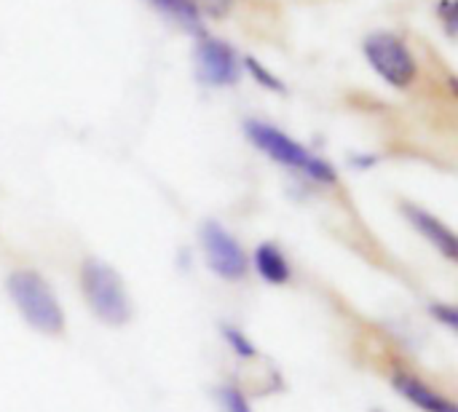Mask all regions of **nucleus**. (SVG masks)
<instances>
[{"instance_id": "obj_15", "label": "nucleus", "mask_w": 458, "mask_h": 412, "mask_svg": "<svg viewBox=\"0 0 458 412\" xmlns=\"http://www.w3.org/2000/svg\"><path fill=\"white\" fill-rule=\"evenodd\" d=\"M231 3H233V0H196V8H199V11L207 8L212 16H220V13H225V11L231 8Z\"/></svg>"}, {"instance_id": "obj_4", "label": "nucleus", "mask_w": 458, "mask_h": 412, "mask_svg": "<svg viewBox=\"0 0 458 412\" xmlns=\"http://www.w3.org/2000/svg\"><path fill=\"white\" fill-rule=\"evenodd\" d=\"M362 51L370 62V67L397 88H405L416 78V59L408 48V43L394 32H373L365 38Z\"/></svg>"}, {"instance_id": "obj_3", "label": "nucleus", "mask_w": 458, "mask_h": 412, "mask_svg": "<svg viewBox=\"0 0 458 412\" xmlns=\"http://www.w3.org/2000/svg\"><path fill=\"white\" fill-rule=\"evenodd\" d=\"M244 131H247L250 142L258 150H263L268 158H274L276 164L298 169V172H303L306 177H311L317 182H335V169L330 164H325L322 158L311 156L303 145H298L293 137H287L276 126L263 123V121H247Z\"/></svg>"}, {"instance_id": "obj_7", "label": "nucleus", "mask_w": 458, "mask_h": 412, "mask_svg": "<svg viewBox=\"0 0 458 412\" xmlns=\"http://www.w3.org/2000/svg\"><path fill=\"white\" fill-rule=\"evenodd\" d=\"M403 212H405V217L411 220V225L421 233V236H427L429 239V244L432 247H437L445 257H456L458 255V244H456V236L451 233V228H445L437 217H432L429 212H424V209H419V206H413V204H403Z\"/></svg>"}, {"instance_id": "obj_2", "label": "nucleus", "mask_w": 458, "mask_h": 412, "mask_svg": "<svg viewBox=\"0 0 458 412\" xmlns=\"http://www.w3.org/2000/svg\"><path fill=\"white\" fill-rule=\"evenodd\" d=\"M81 290H83L89 308L94 311L99 322L113 324V327H121L129 322L131 303H129L121 276L110 265L89 257L81 268Z\"/></svg>"}, {"instance_id": "obj_11", "label": "nucleus", "mask_w": 458, "mask_h": 412, "mask_svg": "<svg viewBox=\"0 0 458 412\" xmlns=\"http://www.w3.org/2000/svg\"><path fill=\"white\" fill-rule=\"evenodd\" d=\"M244 67L252 72V78L260 83V86H266V88H271V91H284V86H282V80L279 78H274L255 56H244Z\"/></svg>"}, {"instance_id": "obj_13", "label": "nucleus", "mask_w": 458, "mask_h": 412, "mask_svg": "<svg viewBox=\"0 0 458 412\" xmlns=\"http://www.w3.org/2000/svg\"><path fill=\"white\" fill-rule=\"evenodd\" d=\"M220 399H223V408L228 412H250V405L244 402V397L236 389H223Z\"/></svg>"}, {"instance_id": "obj_6", "label": "nucleus", "mask_w": 458, "mask_h": 412, "mask_svg": "<svg viewBox=\"0 0 458 412\" xmlns=\"http://www.w3.org/2000/svg\"><path fill=\"white\" fill-rule=\"evenodd\" d=\"M201 247H204V257L207 265L228 282H239L247 273V257L244 249L239 247V241L220 228L217 223H204L201 228Z\"/></svg>"}, {"instance_id": "obj_9", "label": "nucleus", "mask_w": 458, "mask_h": 412, "mask_svg": "<svg viewBox=\"0 0 458 412\" xmlns=\"http://www.w3.org/2000/svg\"><path fill=\"white\" fill-rule=\"evenodd\" d=\"M255 268L268 284H284L290 279V265L274 244H260L255 249Z\"/></svg>"}, {"instance_id": "obj_1", "label": "nucleus", "mask_w": 458, "mask_h": 412, "mask_svg": "<svg viewBox=\"0 0 458 412\" xmlns=\"http://www.w3.org/2000/svg\"><path fill=\"white\" fill-rule=\"evenodd\" d=\"M5 290L30 327H35L43 335H59L64 330V311L40 273L13 271L5 279Z\"/></svg>"}, {"instance_id": "obj_12", "label": "nucleus", "mask_w": 458, "mask_h": 412, "mask_svg": "<svg viewBox=\"0 0 458 412\" xmlns=\"http://www.w3.org/2000/svg\"><path fill=\"white\" fill-rule=\"evenodd\" d=\"M223 335H225V341L233 346V351L242 357V359H252L255 357V346L239 332V330H233V327H223Z\"/></svg>"}, {"instance_id": "obj_8", "label": "nucleus", "mask_w": 458, "mask_h": 412, "mask_svg": "<svg viewBox=\"0 0 458 412\" xmlns=\"http://www.w3.org/2000/svg\"><path fill=\"white\" fill-rule=\"evenodd\" d=\"M392 383H394V389H397L411 405L421 408L424 412H458L454 402H448L443 394L432 391L429 386H424V383H421L419 378H413V375L400 373V375H394Z\"/></svg>"}, {"instance_id": "obj_16", "label": "nucleus", "mask_w": 458, "mask_h": 412, "mask_svg": "<svg viewBox=\"0 0 458 412\" xmlns=\"http://www.w3.org/2000/svg\"><path fill=\"white\" fill-rule=\"evenodd\" d=\"M432 314H435L437 319H443L448 327H458L456 308H451V306H435V308H432Z\"/></svg>"}, {"instance_id": "obj_10", "label": "nucleus", "mask_w": 458, "mask_h": 412, "mask_svg": "<svg viewBox=\"0 0 458 412\" xmlns=\"http://www.w3.org/2000/svg\"><path fill=\"white\" fill-rule=\"evenodd\" d=\"M150 5H156L158 11H164L166 16H172L177 24H182L188 32L201 35V11L196 8V0H148Z\"/></svg>"}, {"instance_id": "obj_5", "label": "nucleus", "mask_w": 458, "mask_h": 412, "mask_svg": "<svg viewBox=\"0 0 458 412\" xmlns=\"http://www.w3.org/2000/svg\"><path fill=\"white\" fill-rule=\"evenodd\" d=\"M193 62H196V78L204 86L217 88V86H233L239 80V70H242L239 56L228 43L217 38L199 35Z\"/></svg>"}, {"instance_id": "obj_14", "label": "nucleus", "mask_w": 458, "mask_h": 412, "mask_svg": "<svg viewBox=\"0 0 458 412\" xmlns=\"http://www.w3.org/2000/svg\"><path fill=\"white\" fill-rule=\"evenodd\" d=\"M437 13L443 16L448 35H456V3L454 0H440L437 3Z\"/></svg>"}]
</instances>
